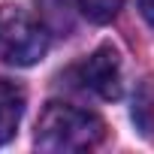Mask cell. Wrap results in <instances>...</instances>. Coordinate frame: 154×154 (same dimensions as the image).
I'll use <instances>...</instances> for the list:
<instances>
[{
  "label": "cell",
  "instance_id": "6da1fadb",
  "mask_svg": "<svg viewBox=\"0 0 154 154\" xmlns=\"http://www.w3.org/2000/svg\"><path fill=\"white\" fill-rule=\"evenodd\" d=\"M103 136H106V124L100 115L69 103H48L36 121L33 145L48 154H72V151L97 148Z\"/></svg>",
  "mask_w": 154,
  "mask_h": 154
},
{
  "label": "cell",
  "instance_id": "7a4b0ae2",
  "mask_svg": "<svg viewBox=\"0 0 154 154\" xmlns=\"http://www.w3.org/2000/svg\"><path fill=\"white\" fill-rule=\"evenodd\" d=\"M48 51V30L18 6H0V63L33 66Z\"/></svg>",
  "mask_w": 154,
  "mask_h": 154
},
{
  "label": "cell",
  "instance_id": "3957f363",
  "mask_svg": "<svg viewBox=\"0 0 154 154\" xmlns=\"http://www.w3.org/2000/svg\"><path fill=\"white\" fill-rule=\"evenodd\" d=\"M82 88L94 91L103 100H118L121 97V57L115 45H100L88 60L79 63L75 69Z\"/></svg>",
  "mask_w": 154,
  "mask_h": 154
},
{
  "label": "cell",
  "instance_id": "277c9868",
  "mask_svg": "<svg viewBox=\"0 0 154 154\" xmlns=\"http://www.w3.org/2000/svg\"><path fill=\"white\" fill-rule=\"evenodd\" d=\"M21 115H24V88L9 79H0V145H6L18 133Z\"/></svg>",
  "mask_w": 154,
  "mask_h": 154
},
{
  "label": "cell",
  "instance_id": "5b68a950",
  "mask_svg": "<svg viewBox=\"0 0 154 154\" xmlns=\"http://www.w3.org/2000/svg\"><path fill=\"white\" fill-rule=\"evenodd\" d=\"M51 30H72V0H36Z\"/></svg>",
  "mask_w": 154,
  "mask_h": 154
},
{
  "label": "cell",
  "instance_id": "8992f818",
  "mask_svg": "<svg viewBox=\"0 0 154 154\" xmlns=\"http://www.w3.org/2000/svg\"><path fill=\"white\" fill-rule=\"evenodd\" d=\"M124 6V0H79V9L94 24H109Z\"/></svg>",
  "mask_w": 154,
  "mask_h": 154
},
{
  "label": "cell",
  "instance_id": "52a82bcc",
  "mask_svg": "<svg viewBox=\"0 0 154 154\" xmlns=\"http://www.w3.org/2000/svg\"><path fill=\"white\" fill-rule=\"evenodd\" d=\"M139 12L148 24H154V0H139Z\"/></svg>",
  "mask_w": 154,
  "mask_h": 154
}]
</instances>
